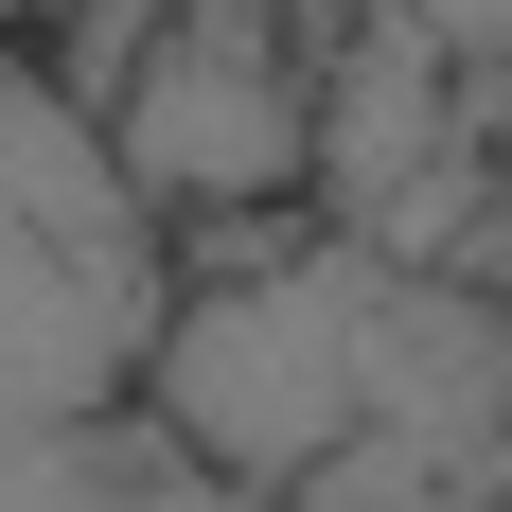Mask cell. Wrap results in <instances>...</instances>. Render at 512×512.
<instances>
[{
  "label": "cell",
  "instance_id": "cell-2",
  "mask_svg": "<svg viewBox=\"0 0 512 512\" xmlns=\"http://www.w3.org/2000/svg\"><path fill=\"white\" fill-rule=\"evenodd\" d=\"M177 301V212L124 177L106 106L53 53L0 36V424L18 407H124Z\"/></svg>",
  "mask_w": 512,
  "mask_h": 512
},
{
  "label": "cell",
  "instance_id": "cell-3",
  "mask_svg": "<svg viewBox=\"0 0 512 512\" xmlns=\"http://www.w3.org/2000/svg\"><path fill=\"white\" fill-rule=\"evenodd\" d=\"M106 142H124V177L177 230L318 195V36H301V0H159L142 53L106 71Z\"/></svg>",
  "mask_w": 512,
  "mask_h": 512
},
{
  "label": "cell",
  "instance_id": "cell-6",
  "mask_svg": "<svg viewBox=\"0 0 512 512\" xmlns=\"http://www.w3.org/2000/svg\"><path fill=\"white\" fill-rule=\"evenodd\" d=\"M477 283L512 301V159H495V212H477Z\"/></svg>",
  "mask_w": 512,
  "mask_h": 512
},
{
  "label": "cell",
  "instance_id": "cell-7",
  "mask_svg": "<svg viewBox=\"0 0 512 512\" xmlns=\"http://www.w3.org/2000/svg\"><path fill=\"white\" fill-rule=\"evenodd\" d=\"M0 36H18V0H0Z\"/></svg>",
  "mask_w": 512,
  "mask_h": 512
},
{
  "label": "cell",
  "instance_id": "cell-5",
  "mask_svg": "<svg viewBox=\"0 0 512 512\" xmlns=\"http://www.w3.org/2000/svg\"><path fill=\"white\" fill-rule=\"evenodd\" d=\"M424 18H442V36H460L477 71H495V106H512V0H424Z\"/></svg>",
  "mask_w": 512,
  "mask_h": 512
},
{
  "label": "cell",
  "instance_id": "cell-4",
  "mask_svg": "<svg viewBox=\"0 0 512 512\" xmlns=\"http://www.w3.org/2000/svg\"><path fill=\"white\" fill-rule=\"evenodd\" d=\"M212 460L124 389V407H18L0 424V512H195Z\"/></svg>",
  "mask_w": 512,
  "mask_h": 512
},
{
  "label": "cell",
  "instance_id": "cell-1",
  "mask_svg": "<svg viewBox=\"0 0 512 512\" xmlns=\"http://www.w3.org/2000/svg\"><path fill=\"white\" fill-rule=\"evenodd\" d=\"M142 407L212 460V495H301L336 442H460L512 495V301L477 265L371 248V230H283V248L177 265L142 354Z\"/></svg>",
  "mask_w": 512,
  "mask_h": 512
}]
</instances>
